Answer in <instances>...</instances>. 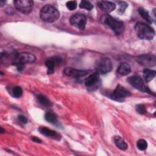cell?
I'll use <instances>...</instances> for the list:
<instances>
[{"label":"cell","mask_w":156,"mask_h":156,"mask_svg":"<svg viewBox=\"0 0 156 156\" xmlns=\"http://www.w3.org/2000/svg\"><path fill=\"white\" fill-rule=\"evenodd\" d=\"M101 20L102 23L108 26L116 35H120L123 32L124 25L122 21L115 19L109 15H103Z\"/></svg>","instance_id":"1"},{"label":"cell","mask_w":156,"mask_h":156,"mask_svg":"<svg viewBox=\"0 0 156 156\" xmlns=\"http://www.w3.org/2000/svg\"><path fill=\"white\" fill-rule=\"evenodd\" d=\"M40 15L42 20L47 23H53L60 17L58 10L51 4H47L44 6L40 10Z\"/></svg>","instance_id":"2"},{"label":"cell","mask_w":156,"mask_h":156,"mask_svg":"<svg viewBox=\"0 0 156 156\" xmlns=\"http://www.w3.org/2000/svg\"><path fill=\"white\" fill-rule=\"evenodd\" d=\"M135 29L138 37L142 40H152L155 35L154 29L144 23H137L135 26Z\"/></svg>","instance_id":"3"},{"label":"cell","mask_w":156,"mask_h":156,"mask_svg":"<svg viewBox=\"0 0 156 156\" xmlns=\"http://www.w3.org/2000/svg\"><path fill=\"white\" fill-rule=\"evenodd\" d=\"M36 60L35 56L29 52H21L18 54L13 62V65L16 66L18 71H21L26 63H32Z\"/></svg>","instance_id":"4"},{"label":"cell","mask_w":156,"mask_h":156,"mask_svg":"<svg viewBox=\"0 0 156 156\" xmlns=\"http://www.w3.org/2000/svg\"><path fill=\"white\" fill-rule=\"evenodd\" d=\"M129 83L135 88L144 93L153 94L149 88L144 84L143 80L139 76H132L127 79Z\"/></svg>","instance_id":"5"},{"label":"cell","mask_w":156,"mask_h":156,"mask_svg":"<svg viewBox=\"0 0 156 156\" xmlns=\"http://www.w3.org/2000/svg\"><path fill=\"white\" fill-rule=\"evenodd\" d=\"M96 69L97 72L102 74H107L112 70L113 65L110 58H101L96 63Z\"/></svg>","instance_id":"6"},{"label":"cell","mask_w":156,"mask_h":156,"mask_svg":"<svg viewBox=\"0 0 156 156\" xmlns=\"http://www.w3.org/2000/svg\"><path fill=\"white\" fill-rule=\"evenodd\" d=\"M130 95L131 93L129 90H127L122 86L118 85L115 90L112 93L110 98L114 101L122 102L124 101L126 98L130 96Z\"/></svg>","instance_id":"7"},{"label":"cell","mask_w":156,"mask_h":156,"mask_svg":"<svg viewBox=\"0 0 156 156\" xmlns=\"http://www.w3.org/2000/svg\"><path fill=\"white\" fill-rule=\"evenodd\" d=\"M16 9L24 14L30 13L34 7V3L30 0H17L13 2Z\"/></svg>","instance_id":"8"},{"label":"cell","mask_w":156,"mask_h":156,"mask_svg":"<svg viewBox=\"0 0 156 156\" xmlns=\"http://www.w3.org/2000/svg\"><path fill=\"white\" fill-rule=\"evenodd\" d=\"M69 22L71 25L75 26L76 27L80 30H83L87 23V18L83 14L76 13L71 16Z\"/></svg>","instance_id":"9"},{"label":"cell","mask_w":156,"mask_h":156,"mask_svg":"<svg viewBox=\"0 0 156 156\" xmlns=\"http://www.w3.org/2000/svg\"><path fill=\"white\" fill-rule=\"evenodd\" d=\"M136 62L145 67H153L156 64V58L152 54H142L136 58Z\"/></svg>","instance_id":"10"},{"label":"cell","mask_w":156,"mask_h":156,"mask_svg":"<svg viewBox=\"0 0 156 156\" xmlns=\"http://www.w3.org/2000/svg\"><path fill=\"white\" fill-rule=\"evenodd\" d=\"M63 73L65 75L74 78H80L85 76L88 74V71L85 70H80V69H76L73 68H66L64 71Z\"/></svg>","instance_id":"11"},{"label":"cell","mask_w":156,"mask_h":156,"mask_svg":"<svg viewBox=\"0 0 156 156\" xmlns=\"http://www.w3.org/2000/svg\"><path fill=\"white\" fill-rule=\"evenodd\" d=\"M62 62L61 57L58 56H54L48 59L45 62V65L48 68V74H51L54 73V67L55 65L60 64Z\"/></svg>","instance_id":"12"},{"label":"cell","mask_w":156,"mask_h":156,"mask_svg":"<svg viewBox=\"0 0 156 156\" xmlns=\"http://www.w3.org/2000/svg\"><path fill=\"white\" fill-rule=\"evenodd\" d=\"M99 81V73L98 72H95L91 74H90L88 77H87L85 80V85L88 88H92L97 85Z\"/></svg>","instance_id":"13"},{"label":"cell","mask_w":156,"mask_h":156,"mask_svg":"<svg viewBox=\"0 0 156 156\" xmlns=\"http://www.w3.org/2000/svg\"><path fill=\"white\" fill-rule=\"evenodd\" d=\"M98 5L101 10L107 13H110L116 9V4L111 1H101L98 2Z\"/></svg>","instance_id":"14"},{"label":"cell","mask_w":156,"mask_h":156,"mask_svg":"<svg viewBox=\"0 0 156 156\" xmlns=\"http://www.w3.org/2000/svg\"><path fill=\"white\" fill-rule=\"evenodd\" d=\"M38 130L40 132V133H41L43 135H45L46 136H49V137H52V138H58V135L57 134V133L54 131L52 130L48 127H40L38 129Z\"/></svg>","instance_id":"15"},{"label":"cell","mask_w":156,"mask_h":156,"mask_svg":"<svg viewBox=\"0 0 156 156\" xmlns=\"http://www.w3.org/2000/svg\"><path fill=\"white\" fill-rule=\"evenodd\" d=\"M131 72V68L129 65L126 63H122L119 65L117 69V73L122 76L129 74Z\"/></svg>","instance_id":"16"},{"label":"cell","mask_w":156,"mask_h":156,"mask_svg":"<svg viewBox=\"0 0 156 156\" xmlns=\"http://www.w3.org/2000/svg\"><path fill=\"white\" fill-rule=\"evenodd\" d=\"M155 75L156 72L155 70L146 68L143 71V77L146 82L152 80L155 77Z\"/></svg>","instance_id":"17"},{"label":"cell","mask_w":156,"mask_h":156,"mask_svg":"<svg viewBox=\"0 0 156 156\" xmlns=\"http://www.w3.org/2000/svg\"><path fill=\"white\" fill-rule=\"evenodd\" d=\"M114 143L116 147L121 150L125 151L127 149V144L121 137L119 136H116L114 137Z\"/></svg>","instance_id":"18"},{"label":"cell","mask_w":156,"mask_h":156,"mask_svg":"<svg viewBox=\"0 0 156 156\" xmlns=\"http://www.w3.org/2000/svg\"><path fill=\"white\" fill-rule=\"evenodd\" d=\"M44 119L49 123L55 124L57 123V118L56 115L52 112H48L44 115Z\"/></svg>","instance_id":"19"},{"label":"cell","mask_w":156,"mask_h":156,"mask_svg":"<svg viewBox=\"0 0 156 156\" xmlns=\"http://www.w3.org/2000/svg\"><path fill=\"white\" fill-rule=\"evenodd\" d=\"M37 99L38 102L40 104H41L43 106L51 107L52 105V104L50 101V100H49V99H48L46 96H44L42 94H38V96H37Z\"/></svg>","instance_id":"20"},{"label":"cell","mask_w":156,"mask_h":156,"mask_svg":"<svg viewBox=\"0 0 156 156\" xmlns=\"http://www.w3.org/2000/svg\"><path fill=\"white\" fill-rule=\"evenodd\" d=\"M138 12L140 15L149 23H152L153 21V20L151 17V16L149 14L148 11H147L146 9H144L143 7H139L138 8Z\"/></svg>","instance_id":"21"},{"label":"cell","mask_w":156,"mask_h":156,"mask_svg":"<svg viewBox=\"0 0 156 156\" xmlns=\"http://www.w3.org/2000/svg\"><path fill=\"white\" fill-rule=\"evenodd\" d=\"M79 7L80 9H86L87 10H91L93 8V5L90 1L83 0L80 2L79 4Z\"/></svg>","instance_id":"22"},{"label":"cell","mask_w":156,"mask_h":156,"mask_svg":"<svg viewBox=\"0 0 156 156\" xmlns=\"http://www.w3.org/2000/svg\"><path fill=\"white\" fill-rule=\"evenodd\" d=\"M136 146L140 151H144L147 147V143L144 139L139 140L136 143Z\"/></svg>","instance_id":"23"},{"label":"cell","mask_w":156,"mask_h":156,"mask_svg":"<svg viewBox=\"0 0 156 156\" xmlns=\"http://www.w3.org/2000/svg\"><path fill=\"white\" fill-rule=\"evenodd\" d=\"M12 94L13 96L15 98H20L23 94V89L21 87L16 86L12 90Z\"/></svg>","instance_id":"24"},{"label":"cell","mask_w":156,"mask_h":156,"mask_svg":"<svg viewBox=\"0 0 156 156\" xmlns=\"http://www.w3.org/2000/svg\"><path fill=\"white\" fill-rule=\"evenodd\" d=\"M135 109H136V111L139 114H141V115H144L147 113L146 108L144 104H137L135 107Z\"/></svg>","instance_id":"25"},{"label":"cell","mask_w":156,"mask_h":156,"mask_svg":"<svg viewBox=\"0 0 156 156\" xmlns=\"http://www.w3.org/2000/svg\"><path fill=\"white\" fill-rule=\"evenodd\" d=\"M77 2L75 1H69L66 3V6L67 9L71 11L75 10L77 8Z\"/></svg>","instance_id":"26"},{"label":"cell","mask_w":156,"mask_h":156,"mask_svg":"<svg viewBox=\"0 0 156 156\" xmlns=\"http://www.w3.org/2000/svg\"><path fill=\"white\" fill-rule=\"evenodd\" d=\"M119 10H118V12L120 13H124V12L125 11L128 5L126 2H124V1H121V2H119Z\"/></svg>","instance_id":"27"},{"label":"cell","mask_w":156,"mask_h":156,"mask_svg":"<svg viewBox=\"0 0 156 156\" xmlns=\"http://www.w3.org/2000/svg\"><path fill=\"white\" fill-rule=\"evenodd\" d=\"M18 119L22 124H26L27 122V119L26 118V117L24 116V115H18Z\"/></svg>","instance_id":"28"},{"label":"cell","mask_w":156,"mask_h":156,"mask_svg":"<svg viewBox=\"0 0 156 156\" xmlns=\"http://www.w3.org/2000/svg\"><path fill=\"white\" fill-rule=\"evenodd\" d=\"M31 139H32V140L33 141L36 142V143H41V141H42L40 138H38L37 137V136H32V137L31 138Z\"/></svg>","instance_id":"29"},{"label":"cell","mask_w":156,"mask_h":156,"mask_svg":"<svg viewBox=\"0 0 156 156\" xmlns=\"http://www.w3.org/2000/svg\"><path fill=\"white\" fill-rule=\"evenodd\" d=\"M5 1H0L1 6H3V5L5 4Z\"/></svg>","instance_id":"30"},{"label":"cell","mask_w":156,"mask_h":156,"mask_svg":"<svg viewBox=\"0 0 156 156\" xmlns=\"http://www.w3.org/2000/svg\"><path fill=\"white\" fill-rule=\"evenodd\" d=\"M3 131H4V130H3V129H2V127H1V133H3V132H3Z\"/></svg>","instance_id":"31"}]
</instances>
